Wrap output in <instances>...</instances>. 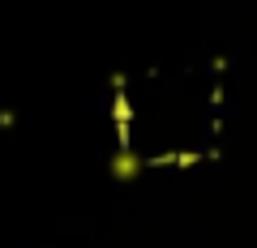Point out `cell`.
<instances>
[{
  "instance_id": "6da1fadb",
  "label": "cell",
  "mask_w": 257,
  "mask_h": 248,
  "mask_svg": "<svg viewBox=\"0 0 257 248\" xmlns=\"http://www.w3.org/2000/svg\"><path fill=\"white\" fill-rule=\"evenodd\" d=\"M107 171H111V180H120V184H128V180H138L142 171H146V158L142 154H133L128 146H120L116 154H111V163H107Z\"/></svg>"
}]
</instances>
